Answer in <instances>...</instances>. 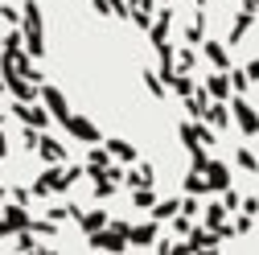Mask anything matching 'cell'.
Returning a JSON list of instances; mask_svg holds the SVG:
<instances>
[{"label":"cell","instance_id":"ac0fdd59","mask_svg":"<svg viewBox=\"0 0 259 255\" xmlns=\"http://www.w3.org/2000/svg\"><path fill=\"white\" fill-rule=\"evenodd\" d=\"M177 62H181V70H193V62H198V58H193V50H181Z\"/></svg>","mask_w":259,"mask_h":255},{"label":"cell","instance_id":"d6986e66","mask_svg":"<svg viewBox=\"0 0 259 255\" xmlns=\"http://www.w3.org/2000/svg\"><path fill=\"white\" fill-rule=\"evenodd\" d=\"M198 144H214V132H210V128H206V123L198 128Z\"/></svg>","mask_w":259,"mask_h":255},{"label":"cell","instance_id":"277c9868","mask_svg":"<svg viewBox=\"0 0 259 255\" xmlns=\"http://www.w3.org/2000/svg\"><path fill=\"white\" fill-rule=\"evenodd\" d=\"M255 17H259V13H247V9H243V13L235 17V25H231V33H226V46H239V41L247 37V29L255 25Z\"/></svg>","mask_w":259,"mask_h":255},{"label":"cell","instance_id":"5b68a950","mask_svg":"<svg viewBox=\"0 0 259 255\" xmlns=\"http://www.w3.org/2000/svg\"><path fill=\"white\" fill-rule=\"evenodd\" d=\"M202 119H210V128H231V107H222V99H214V103H206Z\"/></svg>","mask_w":259,"mask_h":255},{"label":"cell","instance_id":"9c48e42d","mask_svg":"<svg viewBox=\"0 0 259 255\" xmlns=\"http://www.w3.org/2000/svg\"><path fill=\"white\" fill-rule=\"evenodd\" d=\"M206 222H210V227L218 231V227H226V206L218 202V206H206Z\"/></svg>","mask_w":259,"mask_h":255},{"label":"cell","instance_id":"e0dca14e","mask_svg":"<svg viewBox=\"0 0 259 255\" xmlns=\"http://www.w3.org/2000/svg\"><path fill=\"white\" fill-rule=\"evenodd\" d=\"M46 99H50L54 111H66V103H62V95H58V91H46Z\"/></svg>","mask_w":259,"mask_h":255},{"label":"cell","instance_id":"8fae6325","mask_svg":"<svg viewBox=\"0 0 259 255\" xmlns=\"http://www.w3.org/2000/svg\"><path fill=\"white\" fill-rule=\"evenodd\" d=\"M169 21H173V13H160V21H156V29H152V41H165V33H169Z\"/></svg>","mask_w":259,"mask_h":255},{"label":"cell","instance_id":"3957f363","mask_svg":"<svg viewBox=\"0 0 259 255\" xmlns=\"http://www.w3.org/2000/svg\"><path fill=\"white\" fill-rule=\"evenodd\" d=\"M206 189H226V185H231V169H226L222 161H206Z\"/></svg>","mask_w":259,"mask_h":255},{"label":"cell","instance_id":"7c38bea8","mask_svg":"<svg viewBox=\"0 0 259 255\" xmlns=\"http://www.w3.org/2000/svg\"><path fill=\"white\" fill-rule=\"evenodd\" d=\"M169 82H173V91H177V95H193V82H189L185 74H173Z\"/></svg>","mask_w":259,"mask_h":255},{"label":"cell","instance_id":"6da1fadb","mask_svg":"<svg viewBox=\"0 0 259 255\" xmlns=\"http://www.w3.org/2000/svg\"><path fill=\"white\" fill-rule=\"evenodd\" d=\"M231 123H239V132L251 140V136H259V111L243 99V95H235V103H231Z\"/></svg>","mask_w":259,"mask_h":255},{"label":"cell","instance_id":"7a4b0ae2","mask_svg":"<svg viewBox=\"0 0 259 255\" xmlns=\"http://www.w3.org/2000/svg\"><path fill=\"white\" fill-rule=\"evenodd\" d=\"M206 95H210V99H231V78H226V70H214V74H206Z\"/></svg>","mask_w":259,"mask_h":255},{"label":"cell","instance_id":"5bb4252c","mask_svg":"<svg viewBox=\"0 0 259 255\" xmlns=\"http://www.w3.org/2000/svg\"><path fill=\"white\" fill-rule=\"evenodd\" d=\"M111 152H115V156H123V161H132V156H136V148H132V144H123V140H115V144H111Z\"/></svg>","mask_w":259,"mask_h":255},{"label":"cell","instance_id":"44dd1931","mask_svg":"<svg viewBox=\"0 0 259 255\" xmlns=\"http://www.w3.org/2000/svg\"><path fill=\"white\" fill-rule=\"evenodd\" d=\"M255 198H259V194H255Z\"/></svg>","mask_w":259,"mask_h":255},{"label":"cell","instance_id":"2e32d148","mask_svg":"<svg viewBox=\"0 0 259 255\" xmlns=\"http://www.w3.org/2000/svg\"><path fill=\"white\" fill-rule=\"evenodd\" d=\"M243 74H247L251 82H259V58H251V62H247V66H243Z\"/></svg>","mask_w":259,"mask_h":255},{"label":"cell","instance_id":"ba28073f","mask_svg":"<svg viewBox=\"0 0 259 255\" xmlns=\"http://www.w3.org/2000/svg\"><path fill=\"white\" fill-rule=\"evenodd\" d=\"M226 78H231V91H235V95H247V87H251V78H247L243 70H235V66H231V70H226Z\"/></svg>","mask_w":259,"mask_h":255},{"label":"cell","instance_id":"9a60e30c","mask_svg":"<svg viewBox=\"0 0 259 255\" xmlns=\"http://www.w3.org/2000/svg\"><path fill=\"white\" fill-rule=\"evenodd\" d=\"M239 210H243V214H251V218H255V214H259V198H243V202H239Z\"/></svg>","mask_w":259,"mask_h":255},{"label":"cell","instance_id":"4fadbf2b","mask_svg":"<svg viewBox=\"0 0 259 255\" xmlns=\"http://www.w3.org/2000/svg\"><path fill=\"white\" fill-rule=\"evenodd\" d=\"M251 227H255L251 214H239V218H235V235H251Z\"/></svg>","mask_w":259,"mask_h":255},{"label":"cell","instance_id":"8992f818","mask_svg":"<svg viewBox=\"0 0 259 255\" xmlns=\"http://www.w3.org/2000/svg\"><path fill=\"white\" fill-rule=\"evenodd\" d=\"M231 46H222V41H206V58L214 62V70H231V54H226Z\"/></svg>","mask_w":259,"mask_h":255},{"label":"cell","instance_id":"30bf717a","mask_svg":"<svg viewBox=\"0 0 259 255\" xmlns=\"http://www.w3.org/2000/svg\"><path fill=\"white\" fill-rule=\"evenodd\" d=\"M239 202H243V198H239V189L226 185V189H222V206H226V214H235V210H239Z\"/></svg>","mask_w":259,"mask_h":255},{"label":"cell","instance_id":"52a82bcc","mask_svg":"<svg viewBox=\"0 0 259 255\" xmlns=\"http://www.w3.org/2000/svg\"><path fill=\"white\" fill-rule=\"evenodd\" d=\"M235 165H239L243 173H259V156H255V152L243 144V148H235Z\"/></svg>","mask_w":259,"mask_h":255},{"label":"cell","instance_id":"ffe728a7","mask_svg":"<svg viewBox=\"0 0 259 255\" xmlns=\"http://www.w3.org/2000/svg\"><path fill=\"white\" fill-rule=\"evenodd\" d=\"M243 9L247 13H259V0H243Z\"/></svg>","mask_w":259,"mask_h":255}]
</instances>
